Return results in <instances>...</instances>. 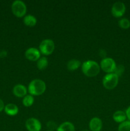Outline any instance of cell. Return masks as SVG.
Here are the masks:
<instances>
[{"label": "cell", "instance_id": "ffe728a7", "mask_svg": "<svg viewBox=\"0 0 130 131\" xmlns=\"http://www.w3.org/2000/svg\"><path fill=\"white\" fill-rule=\"evenodd\" d=\"M118 131H130V121L126 120L119 124Z\"/></svg>", "mask_w": 130, "mask_h": 131}, {"label": "cell", "instance_id": "9c48e42d", "mask_svg": "<svg viewBox=\"0 0 130 131\" xmlns=\"http://www.w3.org/2000/svg\"><path fill=\"white\" fill-rule=\"evenodd\" d=\"M25 56L29 61H37L41 58V52L38 49L30 47L25 51Z\"/></svg>", "mask_w": 130, "mask_h": 131}, {"label": "cell", "instance_id": "603a6c76", "mask_svg": "<svg viewBox=\"0 0 130 131\" xmlns=\"http://www.w3.org/2000/svg\"><path fill=\"white\" fill-rule=\"evenodd\" d=\"M7 56V52L5 50H3V51H0V58H5Z\"/></svg>", "mask_w": 130, "mask_h": 131}, {"label": "cell", "instance_id": "4fadbf2b", "mask_svg": "<svg viewBox=\"0 0 130 131\" xmlns=\"http://www.w3.org/2000/svg\"><path fill=\"white\" fill-rule=\"evenodd\" d=\"M126 118H127V116H126V113L121 110L115 111L113 115V120L115 122L119 123V124L126 121Z\"/></svg>", "mask_w": 130, "mask_h": 131}, {"label": "cell", "instance_id": "44dd1931", "mask_svg": "<svg viewBox=\"0 0 130 131\" xmlns=\"http://www.w3.org/2000/svg\"><path fill=\"white\" fill-rule=\"evenodd\" d=\"M124 72V67L122 65H119L116 67V69L115 70V72L113 73H115V74H117L119 77L121 76L122 74Z\"/></svg>", "mask_w": 130, "mask_h": 131}, {"label": "cell", "instance_id": "8992f818", "mask_svg": "<svg viewBox=\"0 0 130 131\" xmlns=\"http://www.w3.org/2000/svg\"><path fill=\"white\" fill-rule=\"evenodd\" d=\"M117 65L114 60L111 58H105L101 61L100 69L107 74L113 73L116 69Z\"/></svg>", "mask_w": 130, "mask_h": 131}, {"label": "cell", "instance_id": "30bf717a", "mask_svg": "<svg viewBox=\"0 0 130 131\" xmlns=\"http://www.w3.org/2000/svg\"><path fill=\"white\" fill-rule=\"evenodd\" d=\"M89 127L90 131H101L103 127V122L100 118L94 117L90 120Z\"/></svg>", "mask_w": 130, "mask_h": 131}, {"label": "cell", "instance_id": "e0dca14e", "mask_svg": "<svg viewBox=\"0 0 130 131\" xmlns=\"http://www.w3.org/2000/svg\"><path fill=\"white\" fill-rule=\"evenodd\" d=\"M48 61L46 57H41L39 60L37 61L36 66L39 70H43L48 67Z\"/></svg>", "mask_w": 130, "mask_h": 131}, {"label": "cell", "instance_id": "8fae6325", "mask_svg": "<svg viewBox=\"0 0 130 131\" xmlns=\"http://www.w3.org/2000/svg\"><path fill=\"white\" fill-rule=\"evenodd\" d=\"M27 92L28 90L25 86L20 84H16L13 88V93L14 95L20 98L25 97L27 94Z\"/></svg>", "mask_w": 130, "mask_h": 131}, {"label": "cell", "instance_id": "7c38bea8", "mask_svg": "<svg viewBox=\"0 0 130 131\" xmlns=\"http://www.w3.org/2000/svg\"><path fill=\"white\" fill-rule=\"evenodd\" d=\"M4 110L6 115H9V116H15V115H17L19 113V107H17V105L12 103L6 104Z\"/></svg>", "mask_w": 130, "mask_h": 131}, {"label": "cell", "instance_id": "cb8c5ba5", "mask_svg": "<svg viewBox=\"0 0 130 131\" xmlns=\"http://www.w3.org/2000/svg\"><path fill=\"white\" fill-rule=\"evenodd\" d=\"M126 115L127 116V118L128 119L129 121H130V106H129L127 108V110H126Z\"/></svg>", "mask_w": 130, "mask_h": 131}, {"label": "cell", "instance_id": "5bb4252c", "mask_svg": "<svg viewBox=\"0 0 130 131\" xmlns=\"http://www.w3.org/2000/svg\"><path fill=\"white\" fill-rule=\"evenodd\" d=\"M57 131H75V128L70 122H64L57 127Z\"/></svg>", "mask_w": 130, "mask_h": 131}, {"label": "cell", "instance_id": "9a60e30c", "mask_svg": "<svg viewBox=\"0 0 130 131\" xmlns=\"http://www.w3.org/2000/svg\"><path fill=\"white\" fill-rule=\"evenodd\" d=\"M24 24L27 26L33 27L36 24L37 19L34 16L32 15H28L24 16V19H23Z\"/></svg>", "mask_w": 130, "mask_h": 131}, {"label": "cell", "instance_id": "52a82bcc", "mask_svg": "<svg viewBox=\"0 0 130 131\" xmlns=\"http://www.w3.org/2000/svg\"><path fill=\"white\" fill-rule=\"evenodd\" d=\"M111 12L115 17H121L126 12V5L121 1L114 3L111 8Z\"/></svg>", "mask_w": 130, "mask_h": 131}, {"label": "cell", "instance_id": "277c9868", "mask_svg": "<svg viewBox=\"0 0 130 131\" xmlns=\"http://www.w3.org/2000/svg\"><path fill=\"white\" fill-rule=\"evenodd\" d=\"M119 77L115 73L106 74L103 79V85L106 89L113 90L117 86Z\"/></svg>", "mask_w": 130, "mask_h": 131}, {"label": "cell", "instance_id": "4316f807", "mask_svg": "<svg viewBox=\"0 0 130 131\" xmlns=\"http://www.w3.org/2000/svg\"><path fill=\"white\" fill-rule=\"evenodd\" d=\"M47 131H54V130H47Z\"/></svg>", "mask_w": 130, "mask_h": 131}, {"label": "cell", "instance_id": "7402d4cb", "mask_svg": "<svg viewBox=\"0 0 130 131\" xmlns=\"http://www.w3.org/2000/svg\"><path fill=\"white\" fill-rule=\"evenodd\" d=\"M47 127H48V128H50V130H53V129H57V127L56 126V124H55V122H48V123H47Z\"/></svg>", "mask_w": 130, "mask_h": 131}, {"label": "cell", "instance_id": "d4e9b609", "mask_svg": "<svg viewBox=\"0 0 130 131\" xmlns=\"http://www.w3.org/2000/svg\"><path fill=\"white\" fill-rule=\"evenodd\" d=\"M5 104H4V102L3 101V100H1V99H0V112H1V111H3V110L5 109Z\"/></svg>", "mask_w": 130, "mask_h": 131}, {"label": "cell", "instance_id": "2e32d148", "mask_svg": "<svg viewBox=\"0 0 130 131\" xmlns=\"http://www.w3.org/2000/svg\"><path fill=\"white\" fill-rule=\"evenodd\" d=\"M81 65V63L79 60L72 59L68 61L67 63V69L70 71H74L79 69Z\"/></svg>", "mask_w": 130, "mask_h": 131}, {"label": "cell", "instance_id": "6da1fadb", "mask_svg": "<svg viewBox=\"0 0 130 131\" xmlns=\"http://www.w3.org/2000/svg\"><path fill=\"white\" fill-rule=\"evenodd\" d=\"M100 65L94 60H87L82 65V71L89 78L96 76L100 72Z\"/></svg>", "mask_w": 130, "mask_h": 131}, {"label": "cell", "instance_id": "484cf974", "mask_svg": "<svg viewBox=\"0 0 130 131\" xmlns=\"http://www.w3.org/2000/svg\"><path fill=\"white\" fill-rule=\"evenodd\" d=\"M81 131H90V130H81Z\"/></svg>", "mask_w": 130, "mask_h": 131}, {"label": "cell", "instance_id": "d6986e66", "mask_svg": "<svg viewBox=\"0 0 130 131\" xmlns=\"http://www.w3.org/2000/svg\"><path fill=\"white\" fill-rule=\"evenodd\" d=\"M119 26L124 29H127L130 28V20L127 18H122L119 20Z\"/></svg>", "mask_w": 130, "mask_h": 131}, {"label": "cell", "instance_id": "ba28073f", "mask_svg": "<svg viewBox=\"0 0 130 131\" xmlns=\"http://www.w3.org/2000/svg\"><path fill=\"white\" fill-rule=\"evenodd\" d=\"M25 126L28 131H40L42 129L41 122L35 118H30L26 120Z\"/></svg>", "mask_w": 130, "mask_h": 131}, {"label": "cell", "instance_id": "ac0fdd59", "mask_svg": "<svg viewBox=\"0 0 130 131\" xmlns=\"http://www.w3.org/2000/svg\"><path fill=\"white\" fill-rule=\"evenodd\" d=\"M34 97L31 95H26L24 97H23L22 99V104L25 107H28L31 106L34 103Z\"/></svg>", "mask_w": 130, "mask_h": 131}, {"label": "cell", "instance_id": "3957f363", "mask_svg": "<svg viewBox=\"0 0 130 131\" xmlns=\"http://www.w3.org/2000/svg\"><path fill=\"white\" fill-rule=\"evenodd\" d=\"M11 11L13 14L17 17H23L26 14V5L22 1L20 0L14 1L11 5Z\"/></svg>", "mask_w": 130, "mask_h": 131}, {"label": "cell", "instance_id": "5b68a950", "mask_svg": "<svg viewBox=\"0 0 130 131\" xmlns=\"http://www.w3.org/2000/svg\"><path fill=\"white\" fill-rule=\"evenodd\" d=\"M40 51L45 56H48L52 54L55 49V43L51 39H45L41 42L39 46Z\"/></svg>", "mask_w": 130, "mask_h": 131}, {"label": "cell", "instance_id": "7a4b0ae2", "mask_svg": "<svg viewBox=\"0 0 130 131\" xmlns=\"http://www.w3.org/2000/svg\"><path fill=\"white\" fill-rule=\"evenodd\" d=\"M28 90L29 94L32 96L41 95L45 92L46 84L42 79H33L29 84Z\"/></svg>", "mask_w": 130, "mask_h": 131}]
</instances>
